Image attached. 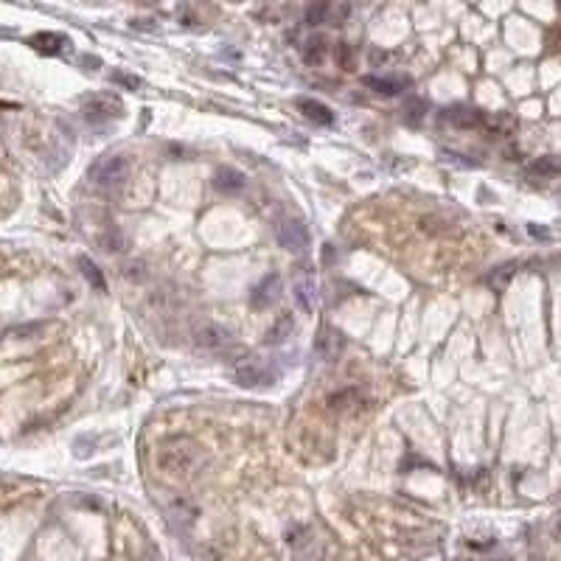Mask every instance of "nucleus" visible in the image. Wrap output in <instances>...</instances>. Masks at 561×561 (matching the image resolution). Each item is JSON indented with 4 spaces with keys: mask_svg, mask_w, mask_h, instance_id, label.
<instances>
[{
    "mask_svg": "<svg viewBox=\"0 0 561 561\" xmlns=\"http://www.w3.org/2000/svg\"><path fill=\"white\" fill-rule=\"evenodd\" d=\"M197 345L200 348H222V345H228V331L222 328V325H214V323H208V325H202L200 331H197Z\"/></svg>",
    "mask_w": 561,
    "mask_h": 561,
    "instance_id": "obj_11",
    "label": "nucleus"
},
{
    "mask_svg": "<svg viewBox=\"0 0 561 561\" xmlns=\"http://www.w3.org/2000/svg\"><path fill=\"white\" fill-rule=\"evenodd\" d=\"M421 110H427V104H424L421 98H410V101H407V107H404V112H407V121H410V124H418V121H421V115H424Z\"/></svg>",
    "mask_w": 561,
    "mask_h": 561,
    "instance_id": "obj_21",
    "label": "nucleus"
},
{
    "mask_svg": "<svg viewBox=\"0 0 561 561\" xmlns=\"http://www.w3.org/2000/svg\"><path fill=\"white\" fill-rule=\"evenodd\" d=\"M359 401V393L354 390V387H348V390H340V393H334L331 399H328V404H331V410H337V413H342V410H348V407H354Z\"/></svg>",
    "mask_w": 561,
    "mask_h": 561,
    "instance_id": "obj_15",
    "label": "nucleus"
},
{
    "mask_svg": "<svg viewBox=\"0 0 561 561\" xmlns=\"http://www.w3.org/2000/svg\"><path fill=\"white\" fill-rule=\"evenodd\" d=\"M556 169H559L556 157H542V160H536V163H534V174H539V177H553V174H556Z\"/></svg>",
    "mask_w": 561,
    "mask_h": 561,
    "instance_id": "obj_20",
    "label": "nucleus"
},
{
    "mask_svg": "<svg viewBox=\"0 0 561 561\" xmlns=\"http://www.w3.org/2000/svg\"><path fill=\"white\" fill-rule=\"evenodd\" d=\"M340 348H342V334L334 331V328H323L320 337H317V354L325 356V359H334Z\"/></svg>",
    "mask_w": 561,
    "mask_h": 561,
    "instance_id": "obj_13",
    "label": "nucleus"
},
{
    "mask_svg": "<svg viewBox=\"0 0 561 561\" xmlns=\"http://www.w3.org/2000/svg\"><path fill=\"white\" fill-rule=\"evenodd\" d=\"M233 373H236V379H239L242 385H247V387H259V385H267V382L276 379V373L270 370V365L262 362L259 356H245V359H239L236 368H233Z\"/></svg>",
    "mask_w": 561,
    "mask_h": 561,
    "instance_id": "obj_3",
    "label": "nucleus"
},
{
    "mask_svg": "<svg viewBox=\"0 0 561 561\" xmlns=\"http://www.w3.org/2000/svg\"><path fill=\"white\" fill-rule=\"evenodd\" d=\"M112 79H115V82H121V84H127V87H138V84H141L135 76H124V73H115Z\"/></svg>",
    "mask_w": 561,
    "mask_h": 561,
    "instance_id": "obj_23",
    "label": "nucleus"
},
{
    "mask_svg": "<svg viewBox=\"0 0 561 561\" xmlns=\"http://www.w3.org/2000/svg\"><path fill=\"white\" fill-rule=\"evenodd\" d=\"M444 118H446L452 127H458V129H477V127L486 124V115H483L480 110H475V107H466V104H458V107L446 110Z\"/></svg>",
    "mask_w": 561,
    "mask_h": 561,
    "instance_id": "obj_7",
    "label": "nucleus"
},
{
    "mask_svg": "<svg viewBox=\"0 0 561 561\" xmlns=\"http://www.w3.org/2000/svg\"><path fill=\"white\" fill-rule=\"evenodd\" d=\"M34 45H37L39 51L56 53V51L65 45V37H59V34H39V37H34Z\"/></svg>",
    "mask_w": 561,
    "mask_h": 561,
    "instance_id": "obj_19",
    "label": "nucleus"
},
{
    "mask_svg": "<svg viewBox=\"0 0 561 561\" xmlns=\"http://www.w3.org/2000/svg\"><path fill=\"white\" fill-rule=\"evenodd\" d=\"M202 466L200 444L191 438H172L157 452V469L172 480H188Z\"/></svg>",
    "mask_w": 561,
    "mask_h": 561,
    "instance_id": "obj_1",
    "label": "nucleus"
},
{
    "mask_svg": "<svg viewBox=\"0 0 561 561\" xmlns=\"http://www.w3.org/2000/svg\"><path fill=\"white\" fill-rule=\"evenodd\" d=\"M214 183H217L219 191H225V194H236V191L245 188V174H242L239 169H219Z\"/></svg>",
    "mask_w": 561,
    "mask_h": 561,
    "instance_id": "obj_12",
    "label": "nucleus"
},
{
    "mask_svg": "<svg viewBox=\"0 0 561 561\" xmlns=\"http://www.w3.org/2000/svg\"><path fill=\"white\" fill-rule=\"evenodd\" d=\"M278 297H280V276L278 273H270L267 278H262V283L250 292V306H253L256 311H264V309H270Z\"/></svg>",
    "mask_w": 561,
    "mask_h": 561,
    "instance_id": "obj_6",
    "label": "nucleus"
},
{
    "mask_svg": "<svg viewBox=\"0 0 561 561\" xmlns=\"http://www.w3.org/2000/svg\"><path fill=\"white\" fill-rule=\"evenodd\" d=\"M295 295H297L300 306H303L306 311H311V306H314V283H311L309 278L297 280V286H295Z\"/></svg>",
    "mask_w": 561,
    "mask_h": 561,
    "instance_id": "obj_16",
    "label": "nucleus"
},
{
    "mask_svg": "<svg viewBox=\"0 0 561 561\" xmlns=\"http://www.w3.org/2000/svg\"><path fill=\"white\" fill-rule=\"evenodd\" d=\"M297 107H300V112H303L309 121H314V124H320V127H331V124H334V112H331L325 104L314 101V98H297Z\"/></svg>",
    "mask_w": 561,
    "mask_h": 561,
    "instance_id": "obj_9",
    "label": "nucleus"
},
{
    "mask_svg": "<svg viewBox=\"0 0 561 561\" xmlns=\"http://www.w3.org/2000/svg\"><path fill=\"white\" fill-rule=\"evenodd\" d=\"M93 177L101 188H118L127 183L129 177V160L124 155H107L96 169H93Z\"/></svg>",
    "mask_w": 561,
    "mask_h": 561,
    "instance_id": "obj_2",
    "label": "nucleus"
},
{
    "mask_svg": "<svg viewBox=\"0 0 561 561\" xmlns=\"http://www.w3.org/2000/svg\"><path fill=\"white\" fill-rule=\"evenodd\" d=\"M79 267H82V276L90 280V283H93L98 292H104V289H107V286H104V278H101V273H98V267H96L90 259H84V256H82V259H79Z\"/></svg>",
    "mask_w": 561,
    "mask_h": 561,
    "instance_id": "obj_17",
    "label": "nucleus"
},
{
    "mask_svg": "<svg viewBox=\"0 0 561 561\" xmlns=\"http://www.w3.org/2000/svg\"><path fill=\"white\" fill-rule=\"evenodd\" d=\"M337 62L342 70H354V51L351 45H337Z\"/></svg>",
    "mask_w": 561,
    "mask_h": 561,
    "instance_id": "obj_22",
    "label": "nucleus"
},
{
    "mask_svg": "<svg viewBox=\"0 0 561 561\" xmlns=\"http://www.w3.org/2000/svg\"><path fill=\"white\" fill-rule=\"evenodd\" d=\"M278 242L289 253H303L309 247V231L300 219H280L278 225Z\"/></svg>",
    "mask_w": 561,
    "mask_h": 561,
    "instance_id": "obj_4",
    "label": "nucleus"
},
{
    "mask_svg": "<svg viewBox=\"0 0 561 561\" xmlns=\"http://www.w3.org/2000/svg\"><path fill=\"white\" fill-rule=\"evenodd\" d=\"M303 56H306V62H314V65H320V62H323V56H325V39H320V37L309 39V42H306V48H303Z\"/></svg>",
    "mask_w": 561,
    "mask_h": 561,
    "instance_id": "obj_18",
    "label": "nucleus"
},
{
    "mask_svg": "<svg viewBox=\"0 0 561 561\" xmlns=\"http://www.w3.org/2000/svg\"><path fill=\"white\" fill-rule=\"evenodd\" d=\"M292 328H295L292 311H280L278 317H276V323L267 328V337H264V342H267V345H280L286 337H292Z\"/></svg>",
    "mask_w": 561,
    "mask_h": 561,
    "instance_id": "obj_10",
    "label": "nucleus"
},
{
    "mask_svg": "<svg viewBox=\"0 0 561 561\" xmlns=\"http://www.w3.org/2000/svg\"><path fill=\"white\" fill-rule=\"evenodd\" d=\"M362 84L376 93H385V96H396L399 90H404V84L399 79H379V76H362Z\"/></svg>",
    "mask_w": 561,
    "mask_h": 561,
    "instance_id": "obj_14",
    "label": "nucleus"
},
{
    "mask_svg": "<svg viewBox=\"0 0 561 561\" xmlns=\"http://www.w3.org/2000/svg\"><path fill=\"white\" fill-rule=\"evenodd\" d=\"M121 112V101L112 96H93L84 104V121L87 124H107Z\"/></svg>",
    "mask_w": 561,
    "mask_h": 561,
    "instance_id": "obj_5",
    "label": "nucleus"
},
{
    "mask_svg": "<svg viewBox=\"0 0 561 561\" xmlns=\"http://www.w3.org/2000/svg\"><path fill=\"white\" fill-rule=\"evenodd\" d=\"M351 8L342 3V6H331V3H320V6H311L306 11V22L309 25H323V22H342L345 14Z\"/></svg>",
    "mask_w": 561,
    "mask_h": 561,
    "instance_id": "obj_8",
    "label": "nucleus"
}]
</instances>
